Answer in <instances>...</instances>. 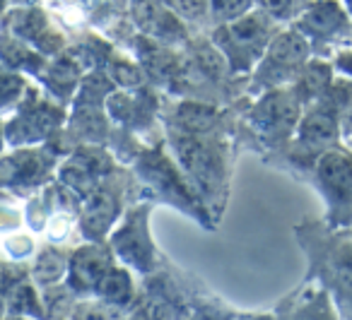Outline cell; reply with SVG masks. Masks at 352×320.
<instances>
[{"label":"cell","instance_id":"52a82bcc","mask_svg":"<svg viewBox=\"0 0 352 320\" xmlns=\"http://www.w3.org/2000/svg\"><path fill=\"white\" fill-rule=\"evenodd\" d=\"M251 0H215V8H217V15H225V17H236L249 8Z\"/></svg>","mask_w":352,"mask_h":320},{"label":"cell","instance_id":"5b68a950","mask_svg":"<svg viewBox=\"0 0 352 320\" xmlns=\"http://www.w3.org/2000/svg\"><path fill=\"white\" fill-rule=\"evenodd\" d=\"M179 118L188 130H206L215 121V113L208 111L206 106H184V111H179Z\"/></svg>","mask_w":352,"mask_h":320},{"label":"cell","instance_id":"8992f818","mask_svg":"<svg viewBox=\"0 0 352 320\" xmlns=\"http://www.w3.org/2000/svg\"><path fill=\"white\" fill-rule=\"evenodd\" d=\"M102 291L107 299L111 301H123L131 294V284H128V277L123 272H111L109 277H102Z\"/></svg>","mask_w":352,"mask_h":320},{"label":"cell","instance_id":"8fae6325","mask_svg":"<svg viewBox=\"0 0 352 320\" xmlns=\"http://www.w3.org/2000/svg\"><path fill=\"white\" fill-rule=\"evenodd\" d=\"M340 65L347 70V73H352V56H342V58H340Z\"/></svg>","mask_w":352,"mask_h":320},{"label":"cell","instance_id":"6da1fadb","mask_svg":"<svg viewBox=\"0 0 352 320\" xmlns=\"http://www.w3.org/2000/svg\"><path fill=\"white\" fill-rule=\"evenodd\" d=\"M318 179L333 205H352V159L342 152H326L318 159Z\"/></svg>","mask_w":352,"mask_h":320},{"label":"cell","instance_id":"3957f363","mask_svg":"<svg viewBox=\"0 0 352 320\" xmlns=\"http://www.w3.org/2000/svg\"><path fill=\"white\" fill-rule=\"evenodd\" d=\"M336 121L333 116L323 111H314L307 121L302 123V140L304 145L316 147V145H328L336 140Z\"/></svg>","mask_w":352,"mask_h":320},{"label":"cell","instance_id":"ba28073f","mask_svg":"<svg viewBox=\"0 0 352 320\" xmlns=\"http://www.w3.org/2000/svg\"><path fill=\"white\" fill-rule=\"evenodd\" d=\"M176 8L188 17H196V15H203L206 10V0H174Z\"/></svg>","mask_w":352,"mask_h":320},{"label":"cell","instance_id":"7a4b0ae2","mask_svg":"<svg viewBox=\"0 0 352 320\" xmlns=\"http://www.w3.org/2000/svg\"><path fill=\"white\" fill-rule=\"evenodd\" d=\"M135 17L140 22V27H145L152 34H164V36L179 34V25H176L174 15L157 5L155 0H138Z\"/></svg>","mask_w":352,"mask_h":320},{"label":"cell","instance_id":"277c9868","mask_svg":"<svg viewBox=\"0 0 352 320\" xmlns=\"http://www.w3.org/2000/svg\"><path fill=\"white\" fill-rule=\"evenodd\" d=\"M340 25H342V12L338 10V5L331 3V0H323V3L314 5L302 20V27L311 30L314 34H316V32L318 34H326V32H333Z\"/></svg>","mask_w":352,"mask_h":320},{"label":"cell","instance_id":"4fadbf2b","mask_svg":"<svg viewBox=\"0 0 352 320\" xmlns=\"http://www.w3.org/2000/svg\"><path fill=\"white\" fill-rule=\"evenodd\" d=\"M345 313H347V318L352 320V296L347 299V304H345Z\"/></svg>","mask_w":352,"mask_h":320},{"label":"cell","instance_id":"7c38bea8","mask_svg":"<svg viewBox=\"0 0 352 320\" xmlns=\"http://www.w3.org/2000/svg\"><path fill=\"white\" fill-rule=\"evenodd\" d=\"M345 133H347V140H350V145H352V111H350V116H347V121H345Z\"/></svg>","mask_w":352,"mask_h":320},{"label":"cell","instance_id":"9c48e42d","mask_svg":"<svg viewBox=\"0 0 352 320\" xmlns=\"http://www.w3.org/2000/svg\"><path fill=\"white\" fill-rule=\"evenodd\" d=\"M261 5L265 8V10H270V12H283V10H287V5H289V0H261Z\"/></svg>","mask_w":352,"mask_h":320},{"label":"cell","instance_id":"30bf717a","mask_svg":"<svg viewBox=\"0 0 352 320\" xmlns=\"http://www.w3.org/2000/svg\"><path fill=\"white\" fill-rule=\"evenodd\" d=\"M294 320H326V318H323V315L318 313L316 308H309V310H304V313L299 315V318H294Z\"/></svg>","mask_w":352,"mask_h":320}]
</instances>
